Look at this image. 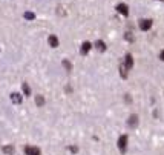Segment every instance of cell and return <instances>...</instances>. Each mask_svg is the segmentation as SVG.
<instances>
[{
    "mask_svg": "<svg viewBox=\"0 0 164 155\" xmlns=\"http://www.w3.org/2000/svg\"><path fill=\"white\" fill-rule=\"evenodd\" d=\"M35 105H37V106H43V105H44L43 95H37V97H35Z\"/></svg>",
    "mask_w": 164,
    "mask_h": 155,
    "instance_id": "12",
    "label": "cell"
},
{
    "mask_svg": "<svg viewBox=\"0 0 164 155\" xmlns=\"http://www.w3.org/2000/svg\"><path fill=\"white\" fill-rule=\"evenodd\" d=\"M95 46H97V49H98L100 52L106 51V45H104V42H101V40H98V42L95 43Z\"/></svg>",
    "mask_w": 164,
    "mask_h": 155,
    "instance_id": "10",
    "label": "cell"
},
{
    "mask_svg": "<svg viewBox=\"0 0 164 155\" xmlns=\"http://www.w3.org/2000/svg\"><path fill=\"white\" fill-rule=\"evenodd\" d=\"M90 48H92V43H89V42H85L83 45H81V54H83V56H86V54L90 51Z\"/></svg>",
    "mask_w": 164,
    "mask_h": 155,
    "instance_id": "5",
    "label": "cell"
},
{
    "mask_svg": "<svg viewBox=\"0 0 164 155\" xmlns=\"http://www.w3.org/2000/svg\"><path fill=\"white\" fill-rule=\"evenodd\" d=\"M126 148H127V135H121L118 138V149L121 152H126Z\"/></svg>",
    "mask_w": 164,
    "mask_h": 155,
    "instance_id": "1",
    "label": "cell"
},
{
    "mask_svg": "<svg viewBox=\"0 0 164 155\" xmlns=\"http://www.w3.org/2000/svg\"><path fill=\"white\" fill-rule=\"evenodd\" d=\"M127 124H129L130 127H135L136 124H138V117H136V115H130L129 120H127Z\"/></svg>",
    "mask_w": 164,
    "mask_h": 155,
    "instance_id": "8",
    "label": "cell"
},
{
    "mask_svg": "<svg viewBox=\"0 0 164 155\" xmlns=\"http://www.w3.org/2000/svg\"><path fill=\"white\" fill-rule=\"evenodd\" d=\"M48 43H49V46H51V48H57V46H58V39L55 37V35H49Z\"/></svg>",
    "mask_w": 164,
    "mask_h": 155,
    "instance_id": "6",
    "label": "cell"
},
{
    "mask_svg": "<svg viewBox=\"0 0 164 155\" xmlns=\"http://www.w3.org/2000/svg\"><path fill=\"white\" fill-rule=\"evenodd\" d=\"M140 28H141V31H149L152 28V20H149V19L141 20L140 22Z\"/></svg>",
    "mask_w": 164,
    "mask_h": 155,
    "instance_id": "3",
    "label": "cell"
},
{
    "mask_svg": "<svg viewBox=\"0 0 164 155\" xmlns=\"http://www.w3.org/2000/svg\"><path fill=\"white\" fill-rule=\"evenodd\" d=\"M23 92H25V95H31V89H29L28 83H23Z\"/></svg>",
    "mask_w": 164,
    "mask_h": 155,
    "instance_id": "15",
    "label": "cell"
},
{
    "mask_svg": "<svg viewBox=\"0 0 164 155\" xmlns=\"http://www.w3.org/2000/svg\"><path fill=\"white\" fill-rule=\"evenodd\" d=\"M11 100H12V103L20 105V103H22V95L17 94V92H12V94H11Z\"/></svg>",
    "mask_w": 164,
    "mask_h": 155,
    "instance_id": "9",
    "label": "cell"
},
{
    "mask_svg": "<svg viewBox=\"0 0 164 155\" xmlns=\"http://www.w3.org/2000/svg\"><path fill=\"white\" fill-rule=\"evenodd\" d=\"M126 40H130V42L133 40V37L130 35V32H127V34H126Z\"/></svg>",
    "mask_w": 164,
    "mask_h": 155,
    "instance_id": "17",
    "label": "cell"
},
{
    "mask_svg": "<svg viewBox=\"0 0 164 155\" xmlns=\"http://www.w3.org/2000/svg\"><path fill=\"white\" fill-rule=\"evenodd\" d=\"M124 58H126V60H124L126 68H127V69H132V66H133V58H132V56H130V54H127Z\"/></svg>",
    "mask_w": 164,
    "mask_h": 155,
    "instance_id": "7",
    "label": "cell"
},
{
    "mask_svg": "<svg viewBox=\"0 0 164 155\" xmlns=\"http://www.w3.org/2000/svg\"><path fill=\"white\" fill-rule=\"evenodd\" d=\"M3 152L12 155V154H14V148H12V146H5V148H3Z\"/></svg>",
    "mask_w": 164,
    "mask_h": 155,
    "instance_id": "13",
    "label": "cell"
},
{
    "mask_svg": "<svg viewBox=\"0 0 164 155\" xmlns=\"http://www.w3.org/2000/svg\"><path fill=\"white\" fill-rule=\"evenodd\" d=\"M25 19L26 20H34L35 15H34V12H25Z\"/></svg>",
    "mask_w": 164,
    "mask_h": 155,
    "instance_id": "16",
    "label": "cell"
},
{
    "mask_svg": "<svg viewBox=\"0 0 164 155\" xmlns=\"http://www.w3.org/2000/svg\"><path fill=\"white\" fill-rule=\"evenodd\" d=\"M160 58L164 61V51H161V54H160Z\"/></svg>",
    "mask_w": 164,
    "mask_h": 155,
    "instance_id": "19",
    "label": "cell"
},
{
    "mask_svg": "<svg viewBox=\"0 0 164 155\" xmlns=\"http://www.w3.org/2000/svg\"><path fill=\"white\" fill-rule=\"evenodd\" d=\"M120 74H121V77H123V78H126V77H127V68H126L124 63H121V65H120Z\"/></svg>",
    "mask_w": 164,
    "mask_h": 155,
    "instance_id": "11",
    "label": "cell"
},
{
    "mask_svg": "<svg viewBox=\"0 0 164 155\" xmlns=\"http://www.w3.org/2000/svg\"><path fill=\"white\" fill-rule=\"evenodd\" d=\"M71 151L72 152H77V146H71Z\"/></svg>",
    "mask_w": 164,
    "mask_h": 155,
    "instance_id": "18",
    "label": "cell"
},
{
    "mask_svg": "<svg viewBox=\"0 0 164 155\" xmlns=\"http://www.w3.org/2000/svg\"><path fill=\"white\" fill-rule=\"evenodd\" d=\"M117 11L120 14H123V15H129V8H127L126 3H118L117 5Z\"/></svg>",
    "mask_w": 164,
    "mask_h": 155,
    "instance_id": "4",
    "label": "cell"
},
{
    "mask_svg": "<svg viewBox=\"0 0 164 155\" xmlns=\"http://www.w3.org/2000/svg\"><path fill=\"white\" fill-rule=\"evenodd\" d=\"M63 66H65L66 71H72V65H71V61H68V60H63Z\"/></svg>",
    "mask_w": 164,
    "mask_h": 155,
    "instance_id": "14",
    "label": "cell"
},
{
    "mask_svg": "<svg viewBox=\"0 0 164 155\" xmlns=\"http://www.w3.org/2000/svg\"><path fill=\"white\" fill-rule=\"evenodd\" d=\"M25 154L26 155H40V149L39 148H34V146H26L25 148Z\"/></svg>",
    "mask_w": 164,
    "mask_h": 155,
    "instance_id": "2",
    "label": "cell"
}]
</instances>
